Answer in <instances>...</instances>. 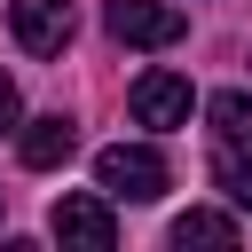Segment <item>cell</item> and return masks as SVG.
<instances>
[{
  "instance_id": "cell-3",
  "label": "cell",
  "mask_w": 252,
  "mask_h": 252,
  "mask_svg": "<svg viewBox=\"0 0 252 252\" xmlns=\"http://www.w3.org/2000/svg\"><path fill=\"white\" fill-rule=\"evenodd\" d=\"M8 32L24 55H63L79 32V8L71 0H8Z\"/></svg>"
},
{
  "instance_id": "cell-7",
  "label": "cell",
  "mask_w": 252,
  "mask_h": 252,
  "mask_svg": "<svg viewBox=\"0 0 252 252\" xmlns=\"http://www.w3.org/2000/svg\"><path fill=\"white\" fill-rule=\"evenodd\" d=\"M213 189L228 205H252V142H220L213 150Z\"/></svg>"
},
{
  "instance_id": "cell-1",
  "label": "cell",
  "mask_w": 252,
  "mask_h": 252,
  "mask_svg": "<svg viewBox=\"0 0 252 252\" xmlns=\"http://www.w3.org/2000/svg\"><path fill=\"white\" fill-rule=\"evenodd\" d=\"M94 189L118 205H150V197H165V158L150 150V142H110V150H94Z\"/></svg>"
},
{
  "instance_id": "cell-2",
  "label": "cell",
  "mask_w": 252,
  "mask_h": 252,
  "mask_svg": "<svg viewBox=\"0 0 252 252\" xmlns=\"http://www.w3.org/2000/svg\"><path fill=\"white\" fill-rule=\"evenodd\" d=\"M102 32L126 39V47H173L189 32V16L173 0H102Z\"/></svg>"
},
{
  "instance_id": "cell-6",
  "label": "cell",
  "mask_w": 252,
  "mask_h": 252,
  "mask_svg": "<svg viewBox=\"0 0 252 252\" xmlns=\"http://www.w3.org/2000/svg\"><path fill=\"white\" fill-rule=\"evenodd\" d=\"M71 150H79V126H71L63 110H47V118H24V126H16V158H24L32 173L71 165Z\"/></svg>"
},
{
  "instance_id": "cell-10",
  "label": "cell",
  "mask_w": 252,
  "mask_h": 252,
  "mask_svg": "<svg viewBox=\"0 0 252 252\" xmlns=\"http://www.w3.org/2000/svg\"><path fill=\"white\" fill-rule=\"evenodd\" d=\"M16 126H24V102H16V79L0 71V134H16Z\"/></svg>"
},
{
  "instance_id": "cell-4",
  "label": "cell",
  "mask_w": 252,
  "mask_h": 252,
  "mask_svg": "<svg viewBox=\"0 0 252 252\" xmlns=\"http://www.w3.org/2000/svg\"><path fill=\"white\" fill-rule=\"evenodd\" d=\"M47 228H55V244H71V252H110V244H118V213H110L102 189H94V197H63V205L47 213Z\"/></svg>"
},
{
  "instance_id": "cell-9",
  "label": "cell",
  "mask_w": 252,
  "mask_h": 252,
  "mask_svg": "<svg viewBox=\"0 0 252 252\" xmlns=\"http://www.w3.org/2000/svg\"><path fill=\"white\" fill-rule=\"evenodd\" d=\"M173 244H181V252H189V244H213V252H228V244H236V220L197 205V213H181V220H173Z\"/></svg>"
},
{
  "instance_id": "cell-5",
  "label": "cell",
  "mask_w": 252,
  "mask_h": 252,
  "mask_svg": "<svg viewBox=\"0 0 252 252\" xmlns=\"http://www.w3.org/2000/svg\"><path fill=\"white\" fill-rule=\"evenodd\" d=\"M189 110H197V94H189V79H181V71H142V79H134V118H142L150 134L189 126Z\"/></svg>"
},
{
  "instance_id": "cell-8",
  "label": "cell",
  "mask_w": 252,
  "mask_h": 252,
  "mask_svg": "<svg viewBox=\"0 0 252 252\" xmlns=\"http://www.w3.org/2000/svg\"><path fill=\"white\" fill-rule=\"evenodd\" d=\"M205 118H213V134H220V142H252V94H244V87L205 94Z\"/></svg>"
}]
</instances>
